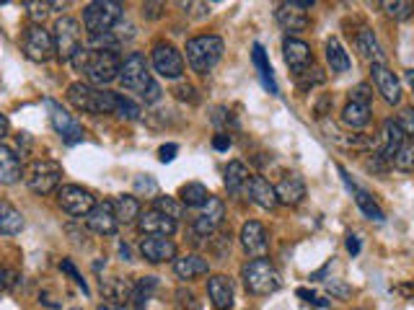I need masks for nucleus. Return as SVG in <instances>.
I'll use <instances>...</instances> for the list:
<instances>
[{"instance_id":"nucleus-12","label":"nucleus","mask_w":414,"mask_h":310,"mask_svg":"<svg viewBox=\"0 0 414 310\" xmlns=\"http://www.w3.org/2000/svg\"><path fill=\"white\" fill-rule=\"evenodd\" d=\"M153 68H156L158 75L169 78V80H176L184 73V57H181V52L174 44L161 42L153 47Z\"/></svg>"},{"instance_id":"nucleus-39","label":"nucleus","mask_w":414,"mask_h":310,"mask_svg":"<svg viewBox=\"0 0 414 310\" xmlns=\"http://www.w3.org/2000/svg\"><path fill=\"white\" fill-rule=\"evenodd\" d=\"M393 169L404 171V173H412L414 171V142H407L401 153L393 158Z\"/></svg>"},{"instance_id":"nucleus-8","label":"nucleus","mask_w":414,"mask_h":310,"mask_svg":"<svg viewBox=\"0 0 414 310\" xmlns=\"http://www.w3.org/2000/svg\"><path fill=\"white\" fill-rule=\"evenodd\" d=\"M58 202L68 215L73 218H88L96 210V199L88 189L75 186V183H65L58 189Z\"/></svg>"},{"instance_id":"nucleus-25","label":"nucleus","mask_w":414,"mask_h":310,"mask_svg":"<svg viewBox=\"0 0 414 310\" xmlns=\"http://www.w3.org/2000/svg\"><path fill=\"white\" fill-rule=\"evenodd\" d=\"M174 272H176L179 279H197V277H205L207 272H210V264L197 254L176 256V261H174Z\"/></svg>"},{"instance_id":"nucleus-30","label":"nucleus","mask_w":414,"mask_h":310,"mask_svg":"<svg viewBox=\"0 0 414 310\" xmlns=\"http://www.w3.org/2000/svg\"><path fill=\"white\" fill-rule=\"evenodd\" d=\"M342 122H344V127H350V129H363V127H368V122H371V106L355 104V101H350V104L344 106Z\"/></svg>"},{"instance_id":"nucleus-55","label":"nucleus","mask_w":414,"mask_h":310,"mask_svg":"<svg viewBox=\"0 0 414 310\" xmlns=\"http://www.w3.org/2000/svg\"><path fill=\"white\" fill-rule=\"evenodd\" d=\"M176 96L179 99H189V101H197V96H194V88L189 83L186 85H179L176 88Z\"/></svg>"},{"instance_id":"nucleus-53","label":"nucleus","mask_w":414,"mask_h":310,"mask_svg":"<svg viewBox=\"0 0 414 310\" xmlns=\"http://www.w3.org/2000/svg\"><path fill=\"white\" fill-rule=\"evenodd\" d=\"M6 279H3V287L6 289H14L16 284H18V279H21V274H16V272H11V269H6Z\"/></svg>"},{"instance_id":"nucleus-18","label":"nucleus","mask_w":414,"mask_h":310,"mask_svg":"<svg viewBox=\"0 0 414 310\" xmlns=\"http://www.w3.org/2000/svg\"><path fill=\"white\" fill-rule=\"evenodd\" d=\"M86 225H88V230L99 232V235H115L117 228H120L115 202H99L96 210L86 218Z\"/></svg>"},{"instance_id":"nucleus-46","label":"nucleus","mask_w":414,"mask_h":310,"mask_svg":"<svg viewBox=\"0 0 414 310\" xmlns=\"http://www.w3.org/2000/svg\"><path fill=\"white\" fill-rule=\"evenodd\" d=\"M135 191H137V194H143V191H145V194H150V197H156V194H158V183L153 181L150 176H137L135 178Z\"/></svg>"},{"instance_id":"nucleus-40","label":"nucleus","mask_w":414,"mask_h":310,"mask_svg":"<svg viewBox=\"0 0 414 310\" xmlns=\"http://www.w3.org/2000/svg\"><path fill=\"white\" fill-rule=\"evenodd\" d=\"M23 8L29 11L31 21L39 23V26H42V21H44V18H47V16H50L52 3H42V0H26V3H23Z\"/></svg>"},{"instance_id":"nucleus-34","label":"nucleus","mask_w":414,"mask_h":310,"mask_svg":"<svg viewBox=\"0 0 414 310\" xmlns=\"http://www.w3.org/2000/svg\"><path fill=\"white\" fill-rule=\"evenodd\" d=\"M327 63L331 68V73H347L350 70V55L344 52V47L339 44V39H329L327 42Z\"/></svg>"},{"instance_id":"nucleus-21","label":"nucleus","mask_w":414,"mask_h":310,"mask_svg":"<svg viewBox=\"0 0 414 310\" xmlns=\"http://www.w3.org/2000/svg\"><path fill=\"white\" fill-rule=\"evenodd\" d=\"M282 52H285V63L290 65V70H293L295 75H300L303 70H308V65L314 63L311 47H308L306 42H300V39H293V36H287L285 39Z\"/></svg>"},{"instance_id":"nucleus-16","label":"nucleus","mask_w":414,"mask_h":310,"mask_svg":"<svg viewBox=\"0 0 414 310\" xmlns=\"http://www.w3.org/2000/svg\"><path fill=\"white\" fill-rule=\"evenodd\" d=\"M371 75H373V83L378 88V93L383 96L386 104L391 106H399L401 104V83L399 78L393 75L386 65H371Z\"/></svg>"},{"instance_id":"nucleus-47","label":"nucleus","mask_w":414,"mask_h":310,"mask_svg":"<svg viewBox=\"0 0 414 310\" xmlns=\"http://www.w3.org/2000/svg\"><path fill=\"white\" fill-rule=\"evenodd\" d=\"M399 127L404 129V132H407V137L409 134H414V109L412 106H407V109H401L399 112Z\"/></svg>"},{"instance_id":"nucleus-33","label":"nucleus","mask_w":414,"mask_h":310,"mask_svg":"<svg viewBox=\"0 0 414 310\" xmlns=\"http://www.w3.org/2000/svg\"><path fill=\"white\" fill-rule=\"evenodd\" d=\"M21 230H23V215L14 205L3 202L0 205V232L3 235H16V232Z\"/></svg>"},{"instance_id":"nucleus-3","label":"nucleus","mask_w":414,"mask_h":310,"mask_svg":"<svg viewBox=\"0 0 414 310\" xmlns=\"http://www.w3.org/2000/svg\"><path fill=\"white\" fill-rule=\"evenodd\" d=\"M68 101L78 112L86 114H112L115 112V91H104L91 83H73L68 88Z\"/></svg>"},{"instance_id":"nucleus-11","label":"nucleus","mask_w":414,"mask_h":310,"mask_svg":"<svg viewBox=\"0 0 414 310\" xmlns=\"http://www.w3.org/2000/svg\"><path fill=\"white\" fill-rule=\"evenodd\" d=\"M47 109H50V122L52 127H55V132L63 137L65 145H75V142L83 140V127H80L78 122H75V117L73 114H68L63 109V106L58 104V101H47Z\"/></svg>"},{"instance_id":"nucleus-60","label":"nucleus","mask_w":414,"mask_h":310,"mask_svg":"<svg viewBox=\"0 0 414 310\" xmlns=\"http://www.w3.org/2000/svg\"><path fill=\"white\" fill-rule=\"evenodd\" d=\"M407 80H409V85H412V91H414V70H407Z\"/></svg>"},{"instance_id":"nucleus-37","label":"nucleus","mask_w":414,"mask_h":310,"mask_svg":"<svg viewBox=\"0 0 414 310\" xmlns=\"http://www.w3.org/2000/svg\"><path fill=\"white\" fill-rule=\"evenodd\" d=\"M117 117H122V119H129V122H135L140 119V114H143V109L135 104V101H129L127 96H122V93H115V112Z\"/></svg>"},{"instance_id":"nucleus-7","label":"nucleus","mask_w":414,"mask_h":310,"mask_svg":"<svg viewBox=\"0 0 414 310\" xmlns=\"http://www.w3.org/2000/svg\"><path fill=\"white\" fill-rule=\"evenodd\" d=\"M55 47H58V57L65 60V63H73V57L78 55L83 47H80V23L70 16H63L58 23H55Z\"/></svg>"},{"instance_id":"nucleus-4","label":"nucleus","mask_w":414,"mask_h":310,"mask_svg":"<svg viewBox=\"0 0 414 310\" xmlns=\"http://www.w3.org/2000/svg\"><path fill=\"white\" fill-rule=\"evenodd\" d=\"M241 277L251 295H272V292H277L280 284H282L280 272L272 267V261H267V259H251L249 264H243Z\"/></svg>"},{"instance_id":"nucleus-36","label":"nucleus","mask_w":414,"mask_h":310,"mask_svg":"<svg viewBox=\"0 0 414 310\" xmlns=\"http://www.w3.org/2000/svg\"><path fill=\"white\" fill-rule=\"evenodd\" d=\"M352 194H355V202H357V207H360V212H363L365 218L368 220H376V223H383L386 220V215H383V210L378 207V202L368 194V191H363V189H352Z\"/></svg>"},{"instance_id":"nucleus-35","label":"nucleus","mask_w":414,"mask_h":310,"mask_svg":"<svg viewBox=\"0 0 414 310\" xmlns=\"http://www.w3.org/2000/svg\"><path fill=\"white\" fill-rule=\"evenodd\" d=\"M158 287V279L156 277H140L135 284H132V303H135L137 310H145V305H148V300L153 297V292H156Z\"/></svg>"},{"instance_id":"nucleus-50","label":"nucleus","mask_w":414,"mask_h":310,"mask_svg":"<svg viewBox=\"0 0 414 310\" xmlns=\"http://www.w3.org/2000/svg\"><path fill=\"white\" fill-rule=\"evenodd\" d=\"M176 153H179V145L169 142V145H164V148L158 150V161H161V163H171L174 158H176Z\"/></svg>"},{"instance_id":"nucleus-2","label":"nucleus","mask_w":414,"mask_h":310,"mask_svg":"<svg viewBox=\"0 0 414 310\" xmlns=\"http://www.w3.org/2000/svg\"><path fill=\"white\" fill-rule=\"evenodd\" d=\"M223 39L213 34H202L194 36L186 42V63L197 75H207V73L215 70V65L223 60Z\"/></svg>"},{"instance_id":"nucleus-23","label":"nucleus","mask_w":414,"mask_h":310,"mask_svg":"<svg viewBox=\"0 0 414 310\" xmlns=\"http://www.w3.org/2000/svg\"><path fill=\"white\" fill-rule=\"evenodd\" d=\"M275 191H277V199L282 205L295 207L303 202V197H306V181H303L298 173H285V176L280 178L277 186H275Z\"/></svg>"},{"instance_id":"nucleus-26","label":"nucleus","mask_w":414,"mask_h":310,"mask_svg":"<svg viewBox=\"0 0 414 310\" xmlns=\"http://www.w3.org/2000/svg\"><path fill=\"white\" fill-rule=\"evenodd\" d=\"M23 173H26V171H23V166H21V158L8 148V145H0V181L6 183V186H11V183L18 181Z\"/></svg>"},{"instance_id":"nucleus-52","label":"nucleus","mask_w":414,"mask_h":310,"mask_svg":"<svg viewBox=\"0 0 414 310\" xmlns=\"http://www.w3.org/2000/svg\"><path fill=\"white\" fill-rule=\"evenodd\" d=\"M213 148H215V150H228V148H230V134H225V132L215 134Z\"/></svg>"},{"instance_id":"nucleus-15","label":"nucleus","mask_w":414,"mask_h":310,"mask_svg":"<svg viewBox=\"0 0 414 310\" xmlns=\"http://www.w3.org/2000/svg\"><path fill=\"white\" fill-rule=\"evenodd\" d=\"M407 145V132L399 127V122L386 119L381 127V142H378V155L383 161H391L401 153V148Z\"/></svg>"},{"instance_id":"nucleus-59","label":"nucleus","mask_w":414,"mask_h":310,"mask_svg":"<svg viewBox=\"0 0 414 310\" xmlns=\"http://www.w3.org/2000/svg\"><path fill=\"white\" fill-rule=\"evenodd\" d=\"M120 254L124 256V261H127L129 259V248L127 246H120Z\"/></svg>"},{"instance_id":"nucleus-51","label":"nucleus","mask_w":414,"mask_h":310,"mask_svg":"<svg viewBox=\"0 0 414 310\" xmlns=\"http://www.w3.org/2000/svg\"><path fill=\"white\" fill-rule=\"evenodd\" d=\"M158 99H161V85L153 80V83L148 85V91L143 93V101H145V104H156Z\"/></svg>"},{"instance_id":"nucleus-48","label":"nucleus","mask_w":414,"mask_h":310,"mask_svg":"<svg viewBox=\"0 0 414 310\" xmlns=\"http://www.w3.org/2000/svg\"><path fill=\"white\" fill-rule=\"evenodd\" d=\"M327 289L331 292V295H336V297H350L352 295V289L347 287V284L339 282V279H331V282H327Z\"/></svg>"},{"instance_id":"nucleus-28","label":"nucleus","mask_w":414,"mask_h":310,"mask_svg":"<svg viewBox=\"0 0 414 310\" xmlns=\"http://www.w3.org/2000/svg\"><path fill=\"white\" fill-rule=\"evenodd\" d=\"M249 181H251L249 169H246L241 161H230L228 169H225V189H228L233 197H238V194L249 186Z\"/></svg>"},{"instance_id":"nucleus-32","label":"nucleus","mask_w":414,"mask_h":310,"mask_svg":"<svg viewBox=\"0 0 414 310\" xmlns=\"http://www.w3.org/2000/svg\"><path fill=\"white\" fill-rule=\"evenodd\" d=\"M254 65H257L259 70V78H262V83H265V88L272 93V96H277V83H275V75H272V65L270 60H267V52L262 44H254Z\"/></svg>"},{"instance_id":"nucleus-9","label":"nucleus","mask_w":414,"mask_h":310,"mask_svg":"<svg viewBox=\"0 0 414 310\" xmlns=\"http://www.w3.org/2000/svg\"><path fill=\"white\" fill-rule=\"evenodd\" d=\"M23 52L29 60L34 63H47L52 55H58V47H55V36L47 31L39 23H31L26 31H23Z\"/></svg>"},{"instance_id":"nucleus-6","label":"nucleus","mask_w":414,"mask_h":310,"mask_svg":"<svg viewBox=\"0 0 414 310\" xmlns=\"http://www.w3.org/2000/svg\"><path fill=\"white\" fill-rule=\"evenodd\" d=\"M63 178V166L58 161H34L23 173V181L34 194H52L60 186Z\"/></svg>"},{"instance_id":"nucleus-57","label":"nucleus","mask_w":414,"mask_h":310,"mask_svg":"<svg viewBox=\"0 0 414 310\" xmlns=\"http://www.w3.org/2000/svg\"><path fill=\"white\" fill-rule=\"evenodd\" d=\"M99 310H129V308L122 303H107V305H99Z\"/></svg>"},{"instance_id":"nucleus-38","label":"nucleus","mask_w":414,"mask_h":310,"mask_svg":"<svg viewBox=\"0 0 414 310\" xmlns=\"http://www.w3.org/2000/svg\"><path fill=\"white\" fill-rule=\"evenodd\" d=\"M153 210L164 212L166 218H171V220L184 218V205H181V202H176L174 197H156V202H153Z\"/></svg>"},{"instance_id":"nucleus-49","label":"nucleus","mask_w":414,"mask_h":310,"mask_svg":"<svg viewBox=\"0 0 414 310\" xmlns=\"http://www.w3.org/2000/svg\"><path fill=\"white\" fill-rule=\"evenodd\" d=\"M298 297H303V300H306V303H311V305H319V308H327V305H329L324 297H319L316 292H311V289H303V287L298 289Z\"/></svg>"},{"instance_id":"nucleus-14","label":"nucleus","mask_w":414,"mask_h":310,"mask_svg":"<svg viewBox=\"0 0 414 310\" xmlns=\"http://www.w3.org/2000/svg\"><path fill=\"white\" fill-rule=\"evenodd\" d=\"M140 254L150 264H164V261H176V243L166 235H145L140 240Z\"/></svg>"},{"instance_id":"nucleus-54","label":"nucleus","mask_w":414,"mask_h":310,"mask_svg":"<svg viewBox=\"0 0 414 310\" xmlns=\"http://www.w3.org/2000/svg\"><path fill=\"white\" fill-rule=\"evenodd\" d=\"M161 3H145L143 6V16H148V18H158L161 16Z\"/></svg>"},{"instance_id":"nucleus-42","label":"nucleus","mask_w":414,"mask_h":310,"mask_svg":"<svg viewBox=\"0 0 414 310\" xmlns=\"http://www.w3.org/2000/svg\"><path fill=\"white\" fill-rule=\"evenodd\" d=\"M324 80H327V75H324L319 68H308V70H303L298 75V85L303 88V91H308L311 85H322Z\"/></svg>"},{"instance_id":"nucleus-5","label":"nucleus","mask_w":414,"mask_h":310,"mask_svg":"<svg viewBox=\"0 0 414 310\" xmlns=\"http://www.w3.org/2000/svg\"><path fill=\"white\" fill-rule=\"evenodd\" d=\"M122 14H124V6L115 3V0H96V3H88L83 8V26L91 36L107 34L120 23Z\"/></svg>"},{"instance_id":"nucleus-45","label":"nucleus","mask_w":414,"mask_h":310,"mask_svg":"<svg viewBox=\"0 0 414 310\" xmlns=\"http://www.w3.org/2000/svg\"><path fill=\"white\" fill-rule=\"evenodd\" d=\"M60 269H63V272H68V274H70L73 279H75V284H78V287L83 289V295H88V284H86V279L80 277V272H78V269H75V264H73L70 259H63V264H60Z\"/></svg>"},{"instance_id":"nucleus-58","label":"nucleus","mask_w":414,"mask_h":310,"mask_svg":"<svg viewBox=\"0 0 414 310\" xmlns=\"http://www.w3.org/2000/svg\"><path fill=\"white\" fill-rule=\"evenodd\" d=\"M0 127H3V134H8V119H6V114L0 117Z\"/></svg>"},{"instance_id":"nucleus-61","label":"nucleus","mask_w":414,"mask_h":310,"mask_svg":"<svg viewBox=\"0 0 414 310\" xmlns=\"http://www.w3.org/2000/svg\"><path fill=\"white\" fill-rule=\"evenodd\" d=\"M70 310H80V308H70Z\"/></svg>"},{"instance_id":"nucleus-31","label":"nucleus","mask_w":414,"mask_h":310,"mask_svg":"<svg viewBox=\"0 0 414 310\" xmlns=\"http://www.w3.org/2000/svg\"><path fill=\"white\" fill-rule=\"evenodd\" d=\"M179 197H181V205H184V207H205L207 202H210V197H213V194L207 191L205 183L192 181V183H184V186H181Z\"/></svg>"},{"instance_id":"nucleus-43","label":"nucleus","mask_w":414,"mask_h":310,"mask_svg":"<svg viewBox=\"0 0 414 310\" xmlns=\"http://www.w3.org/2000/svg\"><path fill=\"white\" fill-rule=\"evenodd\" d=\"M383 8H386V14L388 16H393V18H409L412 16V11H414V6L412 3H401V0H393V3H383Z\"/></svg>"},{"instance_id":"nucleus-1","label":"nucleus","mask_w":414,"mask_h":310,"mask_svg":"<svg viewBox=\"0 0 414 310\" xmlns=\"http://www.w3.org/2000/svg\"><path fill=\"white\" fill-rule=\"evenodd\" d=\"M73 68L78 73H86L91 85H109L117 80L122 73V60L115 52H93V50H80L73 57Z\"/></svg>"},{"instance_id":"nucleus-44","label":"nucleus","mask_w":414,"mask_h":310,"mask_svg":"<svg viewBox=\"0 0 414 310\" xmlns=\"http://www.w3.org/2000/svg\"><path fill=\"white\" fill-rule=\"evenodd\" d=\"M371 99H373V88L368 83H357L350 91V101H355V104L371 106Z\"/></svg>"},{"instance_id":"nucleus-22","label":"nucleus","mask_w":414,"mask_h":310,"mask_svg":"<svg viewBox=\"0 0 414 310\" xmlns=\"http://www.w3.org/2000/svg\"><path fill=\"white\" fill-rule=\"evenodd\" d=\"M207 295H210L213 308L218 310L233 308V282L225 274H215L207 279Z\"/></svg>"},{"instance_id":"nucleus-41","label":"nucleus","mask_w":414,"mask_h":310,"mask_svg":"<svg viewBox=\"0 0 414 310\" xmlns=\"http://www.w3.org/2000/svg\"><path fill=\"white\" fill-rule=\"evenodd\" d=\"M104 292H107L112 300H124V297H132V284H127L124 279H112V282L104 287Z\"/></svg>"},{"instance_id":"nucleus-10","label":"nucleus","mask_w":414,"mask_h":310,"mask_svg":"<svg viewBox=\"0 0 414 310\" xmlns=\"http://www.w3.org/2000/svg\"><path fill=\"white\" fill-rule=\"evenodd\" d=\"M120 80L122 85L127 88V91H135L143 96L145 91H148V85L153 83V75H150V68H148V60H145L143 55H137V52H132V55L122 63V73H120Z\"/></svg>"},{"instance_id":"nucleus-24","label":"nucleus","mask_w":414,"mask_h":310,"mask_svg":"<svg viewBox=\"0 0 414 310\" xmlns=\"http://www.w3.org/2000/svg\"><path fill=\"white\" fill-rule=\"evenodd\" d=\"M249 197H251V202H254V205H259L262 210H275V207L280 205L275 186H272V183L267 181V178H262V176H251Z\"/></svg>"},{"instance_id":"nucleus-19","label":"nucleus","mask_w":414,"mask_h":310,"mask_svg":"<svg viewBox=\"0 0 414 310\" xmlns=\"http://www.w3.org/2000/svg\"><path fill=\"white\" fill-rule=\"evenodd\" d=\"M223 218H225V205H223L218 197H210V202L202 207L200 218L194 220V232L202 235V238L213 235V232L218 230V225L223 223Z\"/></svg>"},{"instance_id":"nucleus-20","label":"nucleus","mask_w":414,"mask_h":310,"mask_svg":"<svg viewBox=\"0 0 414 310\" xmlns=\"http://www.w3.org/2000/svg\"><path fill=\"white\" fill-rule=\"evenodd\" d=\"M137 230L143 232V235H174L176 232V220L166 218L164 212L158 210H148L140 215V220H137Z\"/></svg>"},{"instance_id":"nucleus-29","label":"nucleus","mask_w":414,"mask_h":310,"mask_svg":"<svg viewBox=\"0 0 414 310\" xmlns=\"http://www.w3.org/2000/svg\"><path fill=\"white\" fill-rule=\"evenodd\" d=\"M115 212H117V220L120 223H124V225H129V223H137L140 220V202H137L132 194H120V197L115 199Z\"/></svg>"},{"instance_id":"nucleus-27","label":"nucleus","mask_w":414,"mask_h":310,"mask_svg":"<svg viewBox=\"0 0 414 310\" xmlns=\"http://www.w3.org/2000/svg\"><path fill=\"white\" fill-rule=\"evenodd\" d=\"M355 50L360 52V57L368 60L371 65H383V52H381V44L371 28H360V31H357Z\"/></svg>"},{"instance_id":"nucleus-17","label":"nucleus","mask_w":414,"mask_h":310,"mask_svg":"<svg viewBox=\"0 0 414 310\" xmlns=\"http://www.w3.org/2000/svg\"><path fill=\"white\" fill-rule=\"evenodd\" d=\"M241 246H243V251L249 256H254V259H265L267 248H270V238H267L265 225L257 223V220L246 223V225L241 228Z\"/></svg>"},{"instance_id":"nucleus-56","label":"nucleus","mask_w":414,"mask_h":310,"mask_svg":"<svg viewBox=\"0 0 414 310\" xmlns=\"http://www.w3.org/2000/svg\"><path fill=\"white\" fill-rule=\"evenodd\" d=\"M347 251H350L352 256L360 254V238H357V235H347Z\"/></svg>"},{"instance_id":"nucleus-13","label":"nucleus","mask_w":414,"mask_h":310,"mask_svg":"<svg viewBox=\"0 0 414 310\" xmlns=\"http://www.w3.org/2000/svg\"><path fill=\"white\" fill-rule=\"evenodd\" d=\"M303 8H314L311 0H293V3H280L277 6V23L290 34H298V31H306L308 28V16Z\"/></svg>"}]
</instances>
